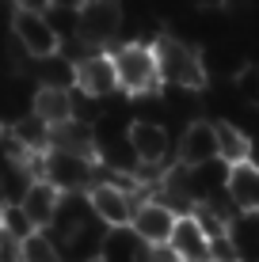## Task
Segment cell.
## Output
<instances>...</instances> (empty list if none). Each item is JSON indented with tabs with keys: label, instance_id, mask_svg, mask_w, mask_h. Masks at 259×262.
<instances>
[{
	"label": "cell",
	"instance_id": "11",
	"mask_svg": "<svg viewBox=\"0 0 259 262\" xmlns=\"http://www.w3.org/2000/svg\"><path fill=\"white\" fill-rule=\"evenodd\" d=\"M76 92L92 95V99H107L118 92V80H114V61L111 53H92L76 65Z\"/></svg>",
	"mask_w": 259,
	"mask_h": 262
},
{
	"label": "cell",
	"instance_id": "22",
	"mask_svg": "<svg viewBox=\"0 0 259 262\" xmlns=\"http://www.w3.org/2000/svg\"><path fill=\"white\" fill-rule=\"evenodd\" d=\"M103 114H107V106H103V99H92V95H84V92H76L73 88V122L80 125H99L103 122Z\"/></svg>",
	"mask_w": 259,
	"mask_h": 262
},
{
	"label": "cell",
	"instance_id": "18",
	"mask_svg": "<svg viewBox=\"0 0 259 262\" xmlns=\"http://www.w3.org/2000/svg\"><path fill=\"white\" fill-rule=\"evenodd\" d=\"M145 251L149 247L137 239V232L126 224V228H107L99 258L103 262H145Z\"/></svg>",
	"mask_w": 259,
	"mask_h": 262
},
{
	"label": "cell",
	"instance_id": "9",
	"mask_svg": "<svg viewBox=\"0 0 259 262\" xmlns=\"http://www.w3.org/2000/svg\"><path fill=\"white\" fill-rule=\"evenodd\" d=\"M130 228L137 232V239L145 243V247H168V239H172V228H175V213L168 209V205L160 202H141V209L133 213Z\"/></svg>",
	"mask_w": 259,
	"mask_h": 262
},
{
	"label": "cell",
	"instance_id": "7",
	"mask_svg": "<svg viewBox=\"0 0 259 262\" xmlns=\"http://www.w3.org/2000/svg\"><path fill=\"white\" fill-rule=\"evenodd\" d=\"M8 34L23 46V53L31 61H42V57H53L57 53V34L53 27L46 23V15L38 12H12V23H8Z\"/></svg>",
	"mask_w": 259,
	"mask_h": 262
},
{
	"label": "cell",
	"instance_id": "15",
	"mask_svg": "<svg viewBox=\"0 0 259 262\" xmlns=\"http://www.w3.org/2000/svg\"><path fill=\"white\" fill-rule=\"evenodd\" d=\"M31 114L53 125L73 122V92H61V88H34L31 92Z\"/></svg>",
	"mask_w": 259,
	"mask_h": 262
},
{
	"label": "cell",
	"instance_id": "25",
	"mask_svg": "<svg viewBox=\"0 0 259 262\" xmlns=\"http://www.w3.org/2000/svg\"><path fill=\"white\" fill-rule=\"evenodd\" d=\"M210 262H236V247H233L229 236L210 239Z\"/></svg>",
	"mask_w": 259,
	"mask_h": 262
},
{
	"label": "cell",
	"instance_id": "24",
	"mask_svg": "<svg viewBox=\"0 0 259 262\" xmlns=\"http://www.w3.org/2000/svg\"><path fill=\"white\" fill-rule=\"evenodd\" d=\"M46 23L53 27L57 42H69V38H76V12H57V8H50V12H46Z\"/></svg>",
	"mask_w": 259,
	"mask_h": 262
},
{
	"label": "cell",
	"instance_id": "4",
	"mask_svg": "<svg viewBox=\"0 0 259 262\" xmlns=\"http://www.w3.org/2000/svg\"><path fill=\"white\" fill-rule=\"evenodd\" d=\"M141 202H149V194L141 190H126V186H111V183H95L88 190V205H92V216L103 224V228H126L133 221V213L141 209Z\"/></svg>",
	"mask_w": 259,
	"mask_h": 262
},
{
	"label": "cell",
	"instance_id": "19",
	"mask_svg": "<svg viewBox=\"0 0 259 262\" xmlns=\"http://www.w3.org/2000/svg\"><path fill=\"white\" fill-rule=\"evenodd\" d=\"M12 129V137L19 141V148L27 156H46L50 152V125L42 118H34V114H23L15 125H8Z\"/></svg>",
	"mask_w": 259,
	"mask_h": 262
},
{
	"label": "cell",
	"instance_id": "28",
	"mask_svg": "<svg viewBox=\"0 0 259 262\" xmlns=\"http://www.w3.org/2000/svg\"><path fill=\"white\" fill-rule=\"evenodd\" d=\"M191 4L198 8V12H225L229 0H191Z\"/></svg>",
	"mask_w": 259,
	"mask_h": 262
},
{
	"label": "cell",
	"instance_id": "26",
	"mask_svg": "<svg viewBox=\"0 0 259 262\" xmlns=\"http://www.w3.org/2000/svg\"><path fill=\"white\" fill-rule=\"evenodd\" d=\"M0 262H23V243L0 232Z\"/></svg>",
	"mask_w": 259,
	"mask_h": 262
},
{
	"label": "cell",
	"instance_id": "29",
	"mask_svg": "<svg viewBox=\"0 0 259 262\" xmlns=\"http://www.w3.org/2000/svg\"><path fill=\"white\" fill-rule=\"evenodd\" d=\"M88 0H50V8H57V12H80Z\"/></svg>",
	"mask_w": 259,
	"mask_h": 262
},
{
	"label": "cell",
	"instance_id": "12",
	"mask_svg": "<svg viewBox=\"0 0 259 262\" xmlns=\"http://www.w3.org/2000/svg\"><path fill=\"white\" fill-rule=\"evenodd\" d=\"M213 129H217V160L225 167H236V164L255 160V137L240 122L221 118V122H213Z\"/></svg>",
	"mask_w": 259,
	"mask_h": 262
},
{
	"label": "cell",
	"instance_id": "8",
	"mask_svg": "<svg viewBox=\"0 0 259 262\" xmlns=\"http://www.w3.org/2000/svg\"><path fill=\"white\" fill-rule=\"evenodd\" d=\"M217 160V129L210 118H191L175 133V164L183 167H198Z\"/></svg>",
	"mask_w": 259,
	"mask_h": 262
},
{
	"label": "cell",
	"instance_id": "17",
	"mask_svg": "<svg viewBox=\"0 0 259 262\" xmlns=\"http://www.w3.org/2000/svg\"><path fill=\"white\" fill-rule=\"evenodd\" d=\"M50 148L53 152H69V156H88L95 160V129L80 122H65L50 129Z\"/></svg>",
	"mask_w": 259,
	"mask_h": 262
},
{
	"label": "cell",
	"instance_id": "6",
	"mask_svg": "<svg viewBox=\"0 0 259 262\" xmlns=\"http://www.w3.org/2000/svg\"><path fill=\"white\" fill-rule=\"evenodd\" d=\"M126 137H130V148L137 156V164H175V137L164 122L133 118Z\"/></svg>",
	"mask_w": 259,
	"mask_h": 262
},
{
	"label": "cell",
	"instance_id": "27",
	"mask_svg": "<svg viewBox=\"0 0 259 262\" xmlns=\"http://www.w3.org/2000/svg\"><path fill=\"white\" fill-rule=\"evenodd\" d=\"M12 8H15V12H38V15H46L50 12V0H12Z\"/></svg>",
	"mask_w": 259,
	"mask_h": 262
},
{
	"label": "cell",
	"instance_id": "31",
	"mask_svg": "<svg viewBox=\"0 0 259 262\" xmlns=\"http://www.w3.org/2000/svg\"><path fill=\"white\" fill-rule=\"evenodd\" d=\"M92 262H103V258H92Z\"/></svg>",
	"mask_w": 259,
	"mask_h": 262
},
{
	"label": "cell",
	"instance_id": "3",
	"mask_svg": "<svg viewBox=\"0 0 259 262\" xmlns=\"http://www.w3.org/2000/svg\"><path fill=\"white\" fill-rule=\"evenodd\" d=\"M126 27V8L122 0H88L76 12V38L95 53H111V42Z\"/></svg>",
	"mask_w": 259,
	"mask_h": 262
},
{
	"label": "cell",
	"instance_id": "20",
	"mask_svg": "<svg viewBox=\"0 0 259 262\" xmlns=\"http://www.w3.org/2000/svg\"><path fill=\"white\" fill-rule=\"evenodd\" d=\"M229 239L236 247V262H259V213L255 216H236L229 224Z\"/></svg>",
	"mask_w": 259,
	"mask_h": 262
},
{
	"label": "cell",
	"instance_id": "21",
	"mask_svg": "<svg viewBox=\"0 0 259 262\" xmlns=\"http://www.w3.org/2000/svg\"><path fill=\"white\" fill-rule=\"evenodd\" d=\"M23 262H61V247L50 232H31L23 239Z\"/></svg>",
	"mask_w": 259,
	"mask_h": 262
},
{
	"label": "cell",
	"instance_id": "14",
	"mask_svg": "<svg viewBox=\"0 0 259 262\" xmlns=\"http://www.w3.org/2000/svg\"><path fill=\"white\" fill-rule=\"evenodd\" d=\"M23 80H31L34 88H61V92H73L76 88V65L61 53L42 61H31V69L23 72Z\"/></svg>",
	"mask_w": 259,
	"mask_h": 262
},
{
	"label": "cell",
	"instance_id": "30",
	"mask_svg": "<svg viewBox=\"0 0 259 262\" xmlns=\"http://www.w3.org/2000/svg\"><path fill=\"white\" fill-rule=\"evenodd\" d=\"M0 133H4V118H0Z\"/></svg>",
	"mask_w": 259,
	"mask_h": 262
},
{
	"label": "cell",
	"instance_id": "5",
	"mask_svg": "<svg viewBox=\"0 0 259 262\" xmlns=\"http://www.w3.org/2000/svg\"><path fill=\"white\" fill-rule=\"evenodd\" d=\"M42 183H50L57 194H88L95 186V160L50 148L42 156Z\"/></svg>",
	"mask_w": 259,
	"mask_h": 262
},
{
	"label": "cell",
	"instance_id": "10",
	"mask_svg": "<svg viewBox=\"0 0 259 262\" xmlns=\"http://www.w3.org/2000/svg\"><path fill=\"white\" fill-rule=\"evenodd\" d=\"M225 194H229V202H233V209L240 216H255L259 213V160L229 167Z\"/></svg>",
	"mask_w": 259,
	"mask_h": 262
},
{
	"label": "cell",
	"instance_id": "13",
	"mask_svg": "<svg viewBox=\"0 0 259 262\" xmlns=\"http://www.w3.org/2000/svg\"><path fill=\"white\" fill-rule=\"evenodd\" d=\"M168 247H172V255L180 262H210V239H206V232L194 224V216H175Z\"/></svg>",
	"mask_w": 259,
	"mask_h": 262
},
{
	"label": "cell",
	"instance_id": "2",
	"mask_svg": "<svg viewBox=\"0 0 259 262\" xmlns=\"http://www.w3.org/2000/svg\"><path fill=\"white\" fill-rule=\"evenodd\" d=\"M111 61H114V80L118 92L130 99H145L160 92V69H156V53L153 42H122L111 46Z\"/></svg>",
	"mask_w": 259,
	"mask_h": 262
},
{
	"label": "cell",
	"instance_id": "1",
	"mask_svg": "<svg viewBox=\"0 0 259 262\" xmlns=\"http://www.w3.org/2000/svg\"><path fill=\"white\" fill-rule=\"evenodd\" d=\"M153 53H156V69H160V88H180V92H198V95L206 92L210 76H206L198 46L160 31L153 38Z\"/></svg>",
	"mask_w": 259,
	"mask_h": 262
},
{
	"label": "cell",
	"instance_id": "23",
	"mask_svg": "<svg viewBox=\"0 0 259 262\" xmlns=\"http://www.w3.org/2000/svg\"><path fill=\"white\" fill-rule=\"evenodd\" d=\"M0 232H8L12 239H19V243H23L27 236H31V232H38V228L27 221V213L19 209V205H4V209H0Z\"/></svg>",
	"mask_w": 259,
	"mask_h": 262
},
{
	"label": "cell",
	"instance_id": "16",
	"mask_svg": "<svg viewBox=\"0 0 259 262\" xmlns=\"http://www.w3.org/2000/svg\"><path fill=\"white\" fill-rule=\"evenodd\" d=\"M57 202H61V194L53 190L50 183H42V179H34L31 183V190L23 194V202H19V209L27 213V221L34 224L38 232H46L50 224H53V213H57Z\"/></svg>",
	"mask_w": 259,
	"mask_h": 262
}]
</instances>
